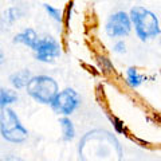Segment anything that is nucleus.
I'll return each mask as SVG.
<instances>
[{"label":"nucleus","mask_w":161,"mask_h":161,"mask_svg":"<svg viewBox=\"0 0 161 161\" xmlns=\"http://www.w3.org/2000/svg\"><path fill=\"white\" fill-rule=\"evenodd\" d=\"M132 27L141 42H148L161 35V26L158 16L153 11L142 6H134L129 12Z\"/></svg>","instance_id":"f257e3e1"},{"label":"nucleus","mask_w":161,"mask_h":161,"mask_svg":"<svg viewBox=\"0 0 161 161\" xmlns=\"http://www.w3.org/2000/svg\"><path fill=\"white\" fill-rule=\"evenodd\" d=\"M0 134L6 141L12 144H22L28 137V130L11 108L3 109L0 114Z\"/></svg>","instance_id":"f03ea898"},{"label":"nucleus","mask_w":161,"mask_h":161,"mask_svg":"<svg viewBox=\"0 0 161 161\" xmlns=\"http://www.w3.org/2000/svg\"><path fill=\"white\" fill-rule=\"evenodd\" d=\"M27 94L31 98H34L36 102L43 105H50L55 94L59 92L58 83L53 77L48 75H32L31 79L28 80L27 86Z\"/></svg>","instance_id":"7ed1b4c3"},{"label":"nucleus","mask_w":161,"mask_h":161,"mask_svg":"<svg viewBox=\"0 0 161 161\" xmlns=\"http://www.w3.org/2000/svg\"><path fill=\"white\" fill-rule=\"evenodd\" d=\"M79 105H80L79 94L75 92L74 89L67 87V89L62 90V92H58L55 94V97L53 98L50 106H51V109L57 114L67 117V115L73 114L75 110L79 108Z\"/></svg>","instance_id":"20e7f679"},{"label":"nucleus","mask_w":161,"mask_h":161,"mask_svg":"<svg viewBox=\"0 0 161 161\" xmlns=\"http://www.w3.org/2000/svg\"><path fill=\"white\" fill-rule=\"evenodd\" d=\"M132 20L125 11L112 14L105 23V32L109 38H125L132 32Z\"/></svg>","instance_id":"39448f33"},{"label":"nucleus","mask_w":161,"mask_h":161,"mask_svg":"<svg viewBox=\"0 0 161 161\" xmlns=\"http://www.w3.org/2000/svg\"><path fill=\"white\" fill-rule=\"evenodd\" d=\"M32 51L35 53V58L39 62L50 63L60 57V44L53 36L39 38L38 42L35 43Z\"/></svg>","instance_id":"423d86ee"},{"label":"nucleus","mask_w":161,"mask_h":161,"mask_svg":"<svg viewBox=\"0 0 161 161\" xmlns=\"http://www.w3.org/2000/svg\"><path fill=\"white\" fill-rule=\"evenodd\" d=\"M38 39H39V35L36 34V31H35L34 28H26V30H23L22 32L15 35L14 42L20 43V44H23V46H27L32 50L35 43L38 42Z\"/></svg>","instance_id":"0eeeda50"},{"label":"nucleus","mask_w":161,"mask_h":161,"mask_svg":"<svg viewBox=\"0 0 161 161\" xmlns=\"http://www.w3.org/2000/svg\"><path fill=\"white\" fill-rule=\"evenodd\" d=\"M32 74L28 69H23V70H19V71H15L14 74H11L9 77V83L12 85L14 89H26L28 80L31 79Z\"/></svg>","instance_id":"6e6552de"},{"label":"nucleus","mask_w":161,"mask_h":161,"mask_svg":"<svg viewBox=\"0 0 161 161\" xmlns=\"http://www.w3.org/2000/svg\"><path fill=\"white\" fill-rule=\"evenodd\" d=\"M18 101V94L11 89L0 87V110L9 108Z\"/></svg>","instance_id":"1a4fd4ad"},{"label":"nucleus","mask_w":161,"mask_h":161,"mask_svg":"<svg viewBox=\"0 0 161 161\" xmlns=\"http://www.w3.org/2000/svg\"><path fill=\"white\" fill-rule=\"evenodd\" d=\"M126 82L130 87L137 89L145 82V77L142 74H140L136 67H129L126 70Z\"/></svg>","instance_id":"9d476101"},{"label":"nucleus","mask_w":161,"mask_h":161,"mask_svg":"<svg viewBox=\"0 0 161 161\" xmlns=\"http://www.w3.org/2000/svg\"><path fill=\"white\" fill-rule=\"evenodd\" d=\"M60 128H62V137L64 141H73L75 137V128L71 122V119L67 117H63L59 119Z\"/></svg>","instance_id":"9b49d317"},{"label":"nucleus","mask_w":161,"mask_h":161,"mask_svg":"<svg viewBox=\"0 0 161 161\" xmlns=\"http://www.w3.org/2000/svg\"><path fill=\"white\" fill-rule=\"evenodd\" d=\"M43 8L53 20H55V22H58V23L63 22V12L60 11L59 8L51 6V4H43Z\"/></svg>","instance_id":"f8f14e48"},{"label":"nucleus","mask_w":161,"mask_h":161,"mask_svg":"<svg viewBox=\"0 0 161 161\" xmlns=\"http://www.w3.org/2000/svg\"><path fill=\"white\" fill-rule=\"evenodd\" d=\"M19 18H20L19 9L18 8H9V9H7V11L4 12L2 20L3 22H6V26H11L15 20H18Z\"/></svg>","instance_id":"ddd939ff"},{"label":"nucleus","mask_w":161,"mask_h":161,"mask_svg":"<svg viewBox=\"0 0 161 161\" xmlns=\"http://www.w3.org/2000/svg\"><path fill=\"white\" fill-rule=\"evenodd\" d=\"M113 51L117 53V54H125L126 53V44H125V42L122 39H119V40H117V42L114 43Z\"/></svg>","instance_id":"4468645a"},{"label":"nucleus","mask_w":161,"mask_h":161,"mask_svg":"<svg viewBox=\"0 0 161 161\" xmlns=\"http://www.w3.org/2000/svg\"><path fill=\"white\" fill-rule=\"evenodd\" d=\"M3 161H26V160L20 158V157H18V156H12V154H9V156H7V157L4 158Z\"/></svg>","instance_id":"2eb2a0df"},{"label":"nucleus","mask_w":161,"mask_h":161,"mask_svg":"<svg viewBox=\"0 0 161 161\" xmlns=\"http://www.w3.org/2000/svg\"><path fill=\"white\" fill-rule=\"evenodd\" d=\"M3 62H4V54H3L2 50H0V66L3 64Z\"/></svg>","instance_id":"dca6fc26"},{"label":"nucleus","mask_w":161,"mask_h":161,"mask_svg":"<svg viewBox=\"0 0 161 161\" xmlns=\"http://www.w3.org/2000/svg\"><path fill=\"white\" fill-rule=\"evenodd\" d=\"M160 43H161V38H160Z\"/></svg>","instance_id":"f3484780"}]
</instances>
